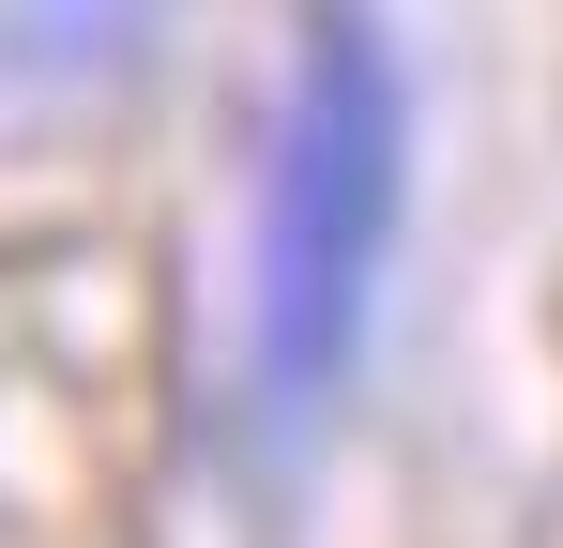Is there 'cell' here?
<instances>
[{
	"instance_id": "obj_1",
	"label": "cell",
	"mask_w": 563,
	"mask_h": 548,
	"mask_svg": "<svg viewBox=\"0 0 563 548\" xmlns=\"http://www.w3.org/2000/svg\"><path fill=\"white\" fill-rule=\"evenodd\" d=\"M396 229H411V62H396L380 0H320L289 107H275L260 229H244V396H260L275 457H305L335 427L366 320H380V274H396Z\"/></svg>"
},
{
	"instance_id": "obj_2",
	"label": "cell",
	"mask_w": 563,
	"mask_h": 548,
	"mask_svg": "<svg viewBox=\"0 0 563 548\" xmlns=\"http://www.w3.org/2000/svg\"><path fill=\"white\" fill-rule=\"evenodd\" d=\"M153 31H168V0H0V122H62L122 91Z\"/></svg>"
}]
</instances>
